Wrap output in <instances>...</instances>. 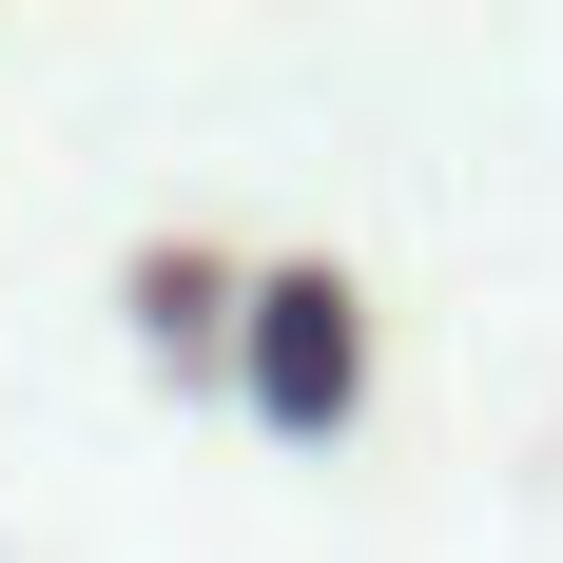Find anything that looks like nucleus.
Here are the masks:
<instances>
[{
  "instance_id": "f257e3e1",
  "label": "nucleus",
  "mask_w": 563,
  "mask_h": 563,
  "mask_svg": "<svg viewBox=\"0 0 563 563\" xmlns=\"http://www.w3.org/2000/svg\"><path fill=\"white\" fill-rule=\"evenodd\" d=\"M233 389H253V428H291V448H331L350 389H369V311H350V273H253V331H233Z\"/></svg>"
}]
</instances>
